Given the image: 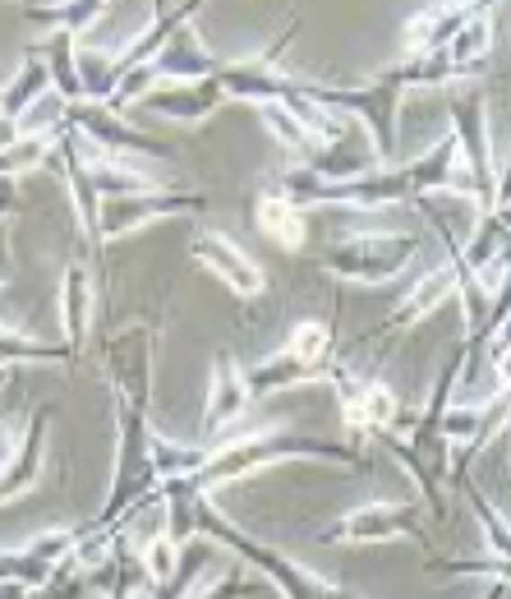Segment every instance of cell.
Listing matches in <instances>:
<instances>
[{
  "label": "cell",
  "instance_id": "1",
  "mask_svg": "<svg viewBox=\"0 0 511 599\" xmlns=\"http://www.w3.org/2000/svg\"><path fill=\"white\" fill-rule=\"evenodd\" d=\"M258 217H263L267 226H277L272 235H277L282 245H300V235H304V231H300V217H295L286 204H263V213H258Z\"/></svg>",
  "mask_w": 511,
  "mask_h": 599
},
{
  "label": "cell",
  "instance_id": "2",
  "mask_svg": "<svg viewBox=\"0 0 511 599\" xmlns=\"http://www.w3.org/2000/svg\"><path fill=\"white\" fill-rule=\"evenodd\" d=\"M387 411H391V396L378 387V392H364L355 406H350V415H355L360 424H373V420H387Z\"/></svg>",
  "mask_w": 511,
  "mask_h": 599
},
{
  "label": "cell",
  "instance_id": "3",
  "mask_svg": "<svg viewBox=\"0 0 511 599\" xmlns=\"http://www.w3.org/2000/svg\"><path fill=\"white\" fill-rule=\"evenodd\" d=\"M295 355L300 359H318L323 355V328H300L295 332Z\"/></svg>",
  "mask_w": 511,
  "mask_h": 599
}]
</instances>
